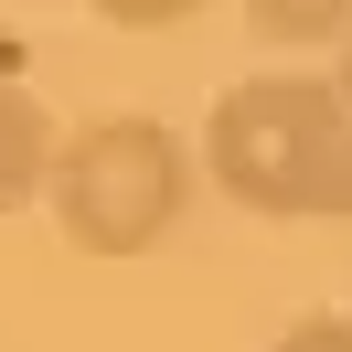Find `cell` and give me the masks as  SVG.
Instances as JSON below:
<instances>
[{"label": "cell", "mask_w": 352, "mask_h": 352, "mask_svg": "<svg viewBox=\"0 0 352 352\" xmlns=\"http://www.w3.org/2000/svg\"><path fill=\"white\" fill-rule=\"evenodd\" d=\"M203 182L278 224H352V86L342 75H235L203 107Z\"/></svg>", "instance_id": "6da1fadb"}, {"label": "cell", "mask_w": 352, "mask_h": 352, "mask_svg": "<svg viewBox=\"0 0 352 352\" xmlns=\"http://www.w3.org/2000/svg\"><path fill=\"white\" fill-rule=\"evenodd\" d=\"M43 203H54L75 256H150L182 224V203H192V139L171 118H150V107L86 118L54 150V192Z\"/></svg>", "instance_id": "7a4b0ae2"}, {"label": "cell", "mask_w": 352, "mask_h": 352, "mask_svg": "<svg viewBox=\"0 0 352 352\" xmlns=\"http://www.w3.org/2000/svg\"><path fill=\"white\" fill-rule=\"evenodd\" d=\"M54 150H65V129L43 118V96L22 75H0V214H22V203L54 192Z\"/></svg>", "instance_id": "3957f363"}, {"label": "cell", "mask_w": 352, "mask_h": 352, "mask_svg": "<svg viewBox=\"0 0 352 352\" xmlns=\"http://www.w3.org/2000/svg\"><path fill=\"white\" fill-rule=\"evenodd\" d=\"M267 352H352V320H288Z\"/></svg>", "instance_id": "277c9868"}, {"label": "cell", "mask_w": 352, "mask_h": 352, "mask_svg": "<svg viewBox=\"0 0 352 352\" xmlns=\"http://www.w3.org/2000/svg\"><path fill=\"white\" fill-rule=\"evenodd\" d=\"M331 75H342V86H352V32H342V54H331Z\"/></svg>", "instance_id": "5b68a950"}]
</instances>
